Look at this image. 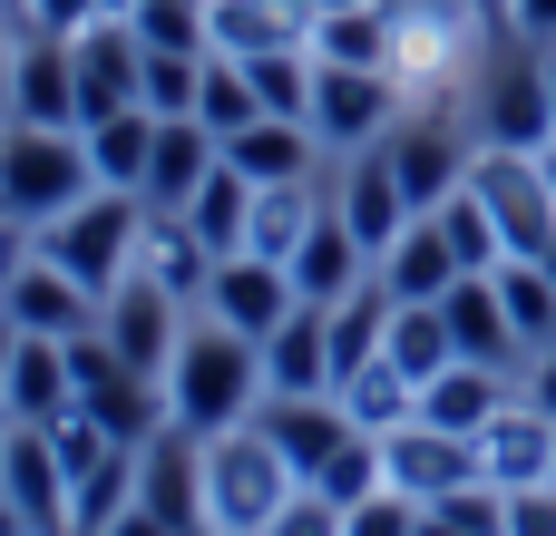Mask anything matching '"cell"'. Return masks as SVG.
<instances>
[{
  "label": "cell",
  "mask_w": 556,
  "mask_h": 536,
  "mask_svg": "<svg viewBox=\"0 0 556 536\" xmlns=\"http://www.w3.org/2000/svg\"><path fill=\"white\" fill-rule=\"evenodd\" d=\"M538 166H547V186H556V137H547V146H538Z\"/></svg>",
  "instance_id": "cell-52"
},
{
  "label": "cell",
  "mask_w": 556,
  "mask_h": 536,
  "mask_svg": "<svg viewBox=\"0 0 556 536\" xmlns=\"http://www.w3.org/2000/svg\"><path fill=\"white\" fill-rule=\"evenodd\" d=\"M293 303H303V293H293V273H283V264H264V254H225V264H215V283H205V322H225V332H244V342H274Z\"/></svg>",
  "instance_id": "cell-13"
},
{
  "label": "cell",
  "mask_w": 556,
  "mask_h": 536,
  "mask_svg": "<svg viewBox=\"0 0 556 536\" xmlns=\"http://www.w3.org/2000/svg\"><path fill=\"white\" fill-rule=\"evenodd\" d=\"M440 312H450L459 361H489V371H518V361H528V342H518V322H508V303H498V273H459V283L440 293Z\"/></svg>",
  "instance_id": "cell-21"
},
{
  "label": "cell",
  "mask_w": 556,
  "mask_h": 536,
  "mask_svg": "<svg viewBox=\"0 0 556 536\" xmlns=\"http://www.w3.org/2000/svg\"><path fill=\"white\" fill-rule=\"evenodd\" d=\"M0 10H10V20H20V10H29V0H0Z\"/></svg>",
  "instance_id": "cell-55"
},
{
  "label": "cell",
  "mask_w": 556,
  "mask_h": 536,
  "mask_svg": "<svg viewBox=\"0 0 556 536\" xmlns=\"http://www.w3.org/2000/svg\"><path fill=\"white\" fill-rule=\"evenodd\" d=\"M420 536H508V488H459V498H430L420 508Z\"/></svg>",
  "instance_id": "cell-42"
},
{
  "label": "cell",
  "mask_w": 556,
  "mask_h": 536,
  "mask_svg": "<svg viewBox=\"0 0 556 536\" xmlns=\"http://www.w3.org/2000/svg\"><path fill=\"white\" fill-rule=\"evenodd\" d=\"M254 430L283 449V469H293V478H313V469L352 439V410H342V391H264Z\"/></svg>",
  "instance_id": "cell-15"
},
{
  "label": "cell",
  "mask_w": 556,
  "mask_h": 536,
  "mask_svg": "<svg viewBox=\"0 0 556 536\" xmlns=\"http://www.w3.org/2000/svg\"><path fill=\"white\" fill-rule=\"evenodd\" d=\"M117 0H29L20 10V29H59V39H78V29H98Z\"/></svg>",
  "instance_id": "cell-44"
},
{
  "label": "cell",
  "mask_w": 556,
  "mask_h": 536,
  "mask_svg": "<svg viewBox=\"0 0 556 536\" xmlns=\"http://www.w3.org/2000/svg\"><path fill=\"white\" fill-rule=\"evenodd\" d=\"M547 59H556V49H547Z\"/></svg>",
  "instance_id": "cell-59"
},
{
  "label": "cell",
  "mask_w": 556,
  "mask_h": 536,
  "mask_svg": "<svg viewBox=\"0 0 556 536\" xmlns=\"http://www.w3.org/2000/svg\"><path fill=\"white\" fill-rule=\"evenodd\" d=\"M264 536H352V518H342L332 498H313V488H293V498H283V518H274Z\"/></svg>",
  "instance_id": "cell-43"
},
{
  "label": "cell",
  "mask_w": 556,
  "mask_h": 536,
  "mask_svg": "<svg viewBox=\"0 0 556 536\" xmlns=\"http://www.w3.org/2000/svg\"><path fill=\"white\" fill-rule=\"evenodd\" d=\"M440 234H450V254H459L469 273H498V264H508V234L489 225V205H479L469 186H459V195L440 205Z\"/></svg>",
  "instance_id": "cell-41"
},
{
  "label": "cell",
  "mask_w": 556,
  "mask_h": 536,
  "mask_svg": "<svg viewBox=\"0 0 556 536\" xmlns=\"http://www.w3.org/2000/svg\"><path fill=\"white\" fill-rule=\"evenodd\" d=\"M293 488H303V478L283 469V449H274L254 420L205 439V536H264L283 518Z\"/></svg>",
  "instance_id": "cell-4"
},
{
  "label": "cell",
  "mask_w": 556,
  "mask_h": 536,
  "mask_svg": "<svg viewBox=\"0 0 556 536\" xmlns=\"http://www.w3.org/2000/svg\"><path fill=\"white\" fill-rule=\"evenodd\" d=\"M98 332H108V352L127 361V371H147V381H166V361H176V342H186V303L137 264L108 303H98Z\"/></svg>",
  "instance_id": "cell-9"
},
{
  "label": "cell",
  "mask_w": 556,
  "mask_h": 536,
  "mask_svg": "<svg viewBox=\"0 0 556 536\" xmlns=\"http://www.w3.org/2000/svg\"><path fill=\"white\" fill-rule=\"evenodd\" d=\"M78 410V371H68V342L49 332H20V361H10V391H0V420H68Z\"/></svg>",
  "instance_id": "cell-25"
},
{
  "label": "cell",
  "mask_w": 556,
  "mask_h": 536,
  "mask_svg": "<svg viewBox=\"0 0 556 536\" xmlns=\"http://www.w3.org/2000/svg\"><path fill=\"white\" fill-rule=\"evenodd\" d=\"M381 459H391V488L420 498V508L479 488V439H459V430H440V420H401V430H381Z\"/></svg>",
  "instance_id": "cell-10"
},
{
  "label": "cell",
  "mask_w": 556,
  "mask_h": 536,
  "mask_svg": "<svg viewBox=\"0 0 556 536\" xmlns=\"http://www.w3.org/2000/svg\"><path fill=\"white\" fill-rule=\"evenodd\" d=\"M264 410V342L225 332V322H186L176 361H166V420L215 439V430H244Z\"/></svg>",
  "instance_id": "cell-1"
},
{
  "label": "cell",
  "mask_w": 556,
  "mask_h": 536,
  "mask_svg": "<svg viewBox=\"0 0 556 536\" xmlns=\"http://www.w3.org/2000/svg\"><path fill=\"white\" fill-rule=\"evenodd\" d=\"M498 10H508V29H518V39L556 49V0H498Z\"/></svg>",
  "instance_id": "cell-47"
},
{
  "label": "cell",
  "mask_w": 556,
  "mask_h": 536,
  "mask_svg": "<svg viewBox=\"0 0 556 536\" xmlns=\"http://www.w3.org/2000/svg\"><path fill=\"white\" fill-rule=\"evenodd\" d=\"M88 137V166H98V186H147V156H156V117L147 107H117V117H98V127H78Z\"/></svg>",
  "instance_id": "cell-32"
},
{
  "label": "cell",
  "mask_w": 556,
  "mask_h": 536,
  "mask_svg": "<svg viewBox=\"0 0 556 536\" xmlns=\"http://www.w3.org/2000/svg\"><path fill=\"white\" fill-rule=\"evenodd\" d=\"M410 381H440L450 361H459V342H450V312L440 303H391V342H381Z\"/></svg>",
  "instance_id": "cell-33"
},
{
  "label": "cell",
  "mask_w": 556,
  "mask_h": 536,
  "mask_svg": "<svg viewBox=\"0 0 556 536\" xmlns=\"http://www.w3.org/2000/svg\"><path fill=\"white\" fill-rule=\"evenodd\" d=\"M10 117L20 127H78V59L59 29H20V59H10Z\"/></svg>",
  "instance_id": "cell-17"
},
{
  "label": "cell",
  "mask_w": 556,
  "mask_h": 536,
  "mask_svg": "<svg viewBox=\"0 0 556 536\" xmlns=\"http://www.w3.org/2000/svg\"><path fill=\"white\" fill-rule=\"evenodd\" d=\"M459 273H469V264L450 254L440 215H410V234H401V244L381 254V293H391V303H440V293H450Z\"/></svg>",
  "instance_id": "cell-27"
},
{
  "label": "cell",
  "mask_w": 556,
  "mask_h": 536,
  "mask_svg": "<svg viewBox=\"0 0 556 536\" xmlns=\"http://www.w3.org/2000/svg\"><path fill=\"white\" fill-rule=\"evenodd\" d=\"M10 59H20V39H10V20H0V117H10Z\"/></svg>",
  "instance_id": "cell-50"
},
{
  "label": "cell",
  "mask_w": 556,
  "mask_h": 536,
  "mask_svg": "<svg viewBox=\"0 0 556 536\" xmlns=\"http://www.w3.org/2000/svg\"><path fill=\"white\" fill-rule=\"evenodd\" d=\"M195 88H205V59L147 49V68H137V107L147 117H195Z\"/></svg>",
  "instance_id": "cell-40"
},
{
  "label": "cell",
  "mask_w": 556,
  "mask_h": 536,
  "mask_svg": "<svg viewBox=\"0 0 556 536\" xmlns=\"http://www.w3.org/2000/svg\"><path fill=\"white\" fill-rule=\"evenodd\" d=\"M195 117L215 127V146H225L235 127H254V117H264V98H254L244 59H205V88H195Z\"/></svg>",
  "instance_id": "cell-39"
},
{
  "label": "cell",
  "mask_w": 556,
  "mask_h": 536,
  "mask_svg": "<svg viewBox=\"0 0 556 536\" xmlns=\"http://www.w3.org/2000/svg\"><path fill=\"white\" fill-rule=\"evenodd\" d=\"M137 498V449H117V459H98L78 488H68V536H108V518Z\"/></svg>",
  "instance_id": "cell-36"
},
{
  "label": "cell",
  "mask_w": 556,
  "mask_h": 536,
  "mask_svg": "<svg viewBox=\"0 0 556 536\" xmlns=\"http://www.w3.org/2000/svg\"><path fill=\"white\" fill-rule=\"evenodd\" d=\"M401 107H410V88L391 68H332V59H313V137H323V156L381 146L401 127Z\"/></svg>",
  "instance_id": "cell-6"
},
{
  "label": "cell",
  "mask_w": 556,
  "mask_h": 536,
  "mask_svg": "<svg viewBox=\"0 0 556 536\" xmlns=\"http://www.w3.org/2000/svg\"><path fill=\"white\" fill-rule=\"evenodd\" d=\"M137 508H156L176 536H205V439L195 430H156L137 449Z\"/></svg>",
  "instance_id": "cell-12"
},
{
  "label": "cell",
  "mask_w": 556,
  "mask_h": 536,
  "mask_svg": "<svg viewBox=\"0 0 556 536\" xmlns=\"http://www.w3.org/2000/svg\"><path fill=\"white\" fill-rule=\"evenodd\" d=\"M332 205H342V225L371 244V264L410 234V186H401V166H391V146H362V156H342V186H332Z\"/></svg>",
  "instance_id": "cell-14"
},
{
  "label": "cell",
  "mask_w": 556,
  "mask_h": 536,
  "mask_svg": "<svg viewBox=\"0 0 556 536\" xmlns=\"http://www.w3.org/2000/svg\"><path fill=\"white\" fill-rule=\"evenodd\" d=\"M264 391H332V322H323V303L283 312V332L264 342Z\"/></svg>",
  "instance_id": "cell-28"
},
{
  "label": "cell",
  "mask_w": 556,
  "mask_h": 536,
  "mask_svg": "<svg viewBox=\"0 0 556 536\" xmlns=\"http://www.w3.org/2000/svg\"><path fill=\"white\" fill-rule=\"evenodd\" d=\"M283 273H293V293H303V303H323V312H332V303H342V293H362L381 264H371V244L342 225V205H323V215H313V234L293 244V264H283Z\"/></svg>",
  "instance_id": "cell-19"
},
{
  "label": "cell",
  "mask_w": 556,
  "mask_h": 536,
  "mask_svg": "<svg viewBox=\"0 0 556 536\" xmlns=\"http://www.w3.org/2000/svg\"><path fill=\"white\" fill-rule=\"evenodd\" d=\"M313 10H371V0H313Z\"/></svg>",
  "instance_id": "cell-53"
},
{
  "label": "cell",
  "mask_w": 556,
  "mask_h": 536,
  "mask_svg": "<svg viewBox=\"0 0 556 536\" xmlns=\"http://www.w3.org/2000/svg\"><path fill=\"white\" fill-rule=\"evenodd\" d=\"M381 146H391V166H401V186H410V215H440V205L469 186V166H479V146L459 137L450 107H401V127H391Z\"/></svg>",
  "instance_id": "cell-8"
},
{
  "label": "cell",
  "mask_w": 556,
  "mask_h": 536,
  "mask_svg": "<svg viewBox=\"0 0 556 536\" xmlns=\"http://www.w3.org/2000/svg\"><path fill=\"white\" fill-rule=\"evenodd\" d=\"M508 400H518V371H489V361H450L440 381H420V420H440L459 439H479Z\"/></svg>",
  "instance_id": "cell-26"
},
{
  "label": "cell",
  "mask_w": 556,
  "mask_h": 536,
  "mask_svg": "<svg viewBox=\"0 0 556 536\" xmlns=\"http://www.w3.org/2000/svg\"><path fill=\"white\" fill-rule=\"evenodd\" d=\"M215 59H264V49H313V0H205Z\"/></svg>",
  "instance_id": "cell-22"
},
{
  "label": "cell",
  "mask_w": 556,
  "mask_h": 536,
  "mask_svg": "<svg viewBox=\"0 0 556 536\" xmlns=\"http://www.w3.org/2000/svg\"><path fill=\"white\" fill-rule=\"evenodd\" d=\"M68 59H78V127H98V117H117V107H137V68H147V49H137V29L108 10L98 29H78L68 39Z\"/></svg>",
  "instance_id": "cell-16"
},
{
  "label": "cell",
  "mask_w": 556,
  "mask_h": 536,
  "mask_svg": "<svg viewBox=\"0 0 556 536\" xmlns=\"http://www.w3.org/2000/svg\"><path fill=\"white\" fill-rule=\"evenodd\" d=\"M538 264H547V273H556V244H547V254H538Z\"/></svg>",
  "instance_id": "cell-56"
},
{
  "label": "cell",
  "mask_w": 556,
  "mask_h": 536,
  "mask_svg": "<svg viewBox=\"0 0 556 536\" xmlns=\"http://www.w3.org/2000/svg\"><path fill=\"white\" fill-rule=\"evenodd\" d=\"M0 449H10V420H0Z\"/></svg>",
  "instance_id": "cell-57"
},
{
  "label": "cell",
  "mask_w": 556,
  "mask_h": 536,
  "mask_svg": "<svg viewBox=\"0 0 556 536\" xmlns=\"http://www.w3.org/2000/svg\"><path fill=\"white\" fill-rule=\"evenodd\" d=\"M313 59H332V68H391V0H371V10H313Z\"/></svg>",
  "instance_id": "cell-31"
},
{
  "label": "cell",
  "mask_w": 556,
  "mask_h": 536,
  "mask_svg": "<svg viewBox=\"0 0 556 536\" xmlns=\"http://www.w3.org/2000/svg\"><path fill=\"white\" fill-rule=\"evenodd\" d=\"M518 400H528V410H547V420H556V342H538V352L518 361Z\"/></svg>",
  "instance_id": "cell-45"
},
{
  "label": "cell",
  "mask_w": 556,
  "mask_h": 536,
  "mask_svg": "<svg viewBox=\"0 0 556 536\" xmlns=\"http://www.w3.org/2000/svg\"><path fill=\"white\" fill-rule=\"evenodd\" d=\"M78 195H98V166H88V137L78 127H20L0 137V215L10 225H59Z\"/></svg>",
  "instance_id": "cell-3"
},
{
  "label": "cell",
  "mask_w": 556,
  "mask_h": 536,
  "mask_svg": "<svg viewBox=\"0 0 556 536\" xmlns=\"http://www.w3.org/2000/svg\"><path fill=\"white\" fill-rule=\"evenodd\" d=\"M479 478L508 488V498H518V488H547L556 478V420L528 410V400H508V410L479 430Z\"/></svg>",
  "instance_id": "cell-20"
},
{
  "label": "cell",
  "mask_w": 556,
  "mask_h": 536,
  "mask_svg": "<svg viewBox=\"0 0 556 536\" xmlns=\"http://www.w3.org/2000/svg\"><path fill=\"white\" fill-rule=\"evenodd\" d=\"M117 10H156V0H117Z\"/></svg>",
  "instance_id": "cell-54"
},
{
  "label": "cell",
  "mask_w": 556,
  "mask_h": 536,
  "mask_svg": "<svg viewBox=\"0 0 556 536\" xmlns=\"http://www.w3.org/2000/svg\"><path fill=\"white\" fill-rule=\"evenodd\" d=\"M508 536H556V478H547V488H518V498H508Z\"/></svg>",
  "instance_id": "cell-46"
},
{
  "label": "cell",
  "mask_w": 556,
  "mask_h": 536,
  "mask_svg": "<svg viewBox=\"0 0 556 536\" xmlns=\"http://www.w3.org/2000/svg\"><path fill=\"white\" fill-rule=\"evenodd\" d=\"M498 303H508V322H518L528 352L556 342V273L538 264V254H508V264H498Z\"/></svg>",
  "instance_id": "cell-35"
},
{
  "label": "cell",
  "mask_w": 556,
  "mask_h": 536,
  "mask_svg": "<svg viewBox=\"0 0 556 536\" xmlns=\"http://www.w3.org/2000/svg\"><path fill=\"white\" fill-rule=\"evenodd\" d=\"M215 156H225V146H215L205 117H156V156H147V186H137L147 215H176V205L215 176Z\"/></svg>",
  "instance_id": "cell-24"
},
{
  "label": "cell",
  "mask_w": 556,
  "mask_h": 536,
  "mask_svg": "<svg viewBox=\"0 0 556 536\" xmlns=\"http://www.w3.org/2000/svg\"><path fill=\"white\" fill-rule=\"evenodd\" d=\"M137 264L176 293V303H205V283H215V254L195 244V225L186 215H147V244H137Z\"/></svg>",
  "instance_id": "cell-30"
},
{
  "label": "cell",
  "mask_w": 556,
  "mask_h": 536,
  "mask_svg": "<svg viewBox=\"0 0 556 536\" xmlns=\"http://www.w3.org/2000/svg\"><path fill=\"white\" fill-rule=\"evenodd\" d=\"M469 195L489 205V225L508 234V254H547V244H556V186H547L538 156H518V146H479Z\"/></svg>",
  "instance_id": "cell-7"
},
{
  "label": "cell",
  "mask_w": 556,
  "mask_h": 536,
  "mask_svg": "<svg viewBox=\"0 0 556 536\" xmlns=\"http://www.w3.org/2000/svg\"><path fill=\"white\" fill-rule=\"evenodd\" d=\"M0 312L20 322V332H49V342H78V332H98V293L88 283H68L39 244L0 273Z\"/></svg>",
  "instance_id": "cell-11"
},
{
  "label": "cell",
  "mask_w": 556,
  "mask_h": 536,
  "mask_svg": "<svg viewBox=\"0 0 556 536\" xmlns=\"http://www.w3.org/2000/svg\"><path fill=\"white\" fill-rule=\"evenodd\" d=\"M303 488H313V498H332V508L352 518L362 498H381V488H391V459H381V439H371V430H352V439H342V449H332Z\"/></svg>",
  "instance_id": "cell-34"
},
{
  "label": "cell",
  "mask_w": 556,
  "mask_h": 536,
  "mask_svg": "<svg viewBox=\"0 0 556 536\" xmlns=\"http://www.w3.org/2000/svg\"><path fill=\"white\" fill-rule=\"evenodd\" d=\"M176 215H186V225H195V244L225 264V254H244V234H254V176H235V166L215 156V176H205Z\"/></svg>",
  "instance_id": "cell-29"
},
{
  "label": "cell",
  "mask_w": 556,
  "mask_h": 536,
  "mask_svg": "<svg viewBox=\"0 0 556 536\" xmlns=\"http://www.w3.org/2000/svg\"><path fill=\"white\" fill-rule=\"evenodd\" d=\"M547 137H556V59L538 39H518V49H498V59L479 68V146L538 156Z\"/></svg>",
  "instance_id": "cell-5"
},
{
  "label": "cell",
  "mask_w": 556,
  "mask_h": 536,
  "mask_svg": "<svg viewBox=\"0 0 556 536\" xmlns=\"http://www.w3.org/2000/svg\"><path fill=\"white\" fill-rule=\"evenodd\" d=\"M137 29V49H176V59H215L205 39V0H156V10H117Z\"/></svg>",
  "instance_id": "cell-38"
},
{
  "label": "cell",
  "mask_w": 556,
  "mask_h": 536,
  "mask_svg": "<svg viewBox=\"0 0 556 536\" xmlns=\"http://www.w3.org/2000/svg\"><path fill=\"white\" fill-rule=\"evenodd\" d=\"M29 244H39V254H49L68 283H88V293L108 303V293L137 273V244H147V195H127V186H98V195H78L59 225H39Z\"/></svg>",
  "instance_id": "cell-2"
},
{
  "label": "cell",
  "mask_w": 556,
  "mask_h": 536,
  "mask_svg": "<svg viewBox=\"0 0 556 536\" xmlns=\"http://www.w3.org/2000/svg\"><path fill=\"white\" fill-rule=\"evenodd\" d=\"M0 20H10V10H0Z\"/></svg>",
  "instance_id": "cell-58"
},
{
  "label": "cell",
  "mask_w": 556,
  "mask_h": 536,
  "mask_svg": "<svg viewBox=\"0 0 556 536\" xmlns=\"http://www.w3.org/2000/svg\"><path fill=\"white\" fill-rule=\"evenodd\" d=\"M0 498L29 518V536H68V469H59L49 430L10 420V449H0Z\"/></svg>",
  "instance_id": "cell-18"
},
{
  "label": "cell",
  "mask_w": 556,
  "mask_h": 536,
  "mask_svg": "<svg viewBox=\"0 0 556 536\" xmlns=\"http://www.w3.org/2000/svg\"><path fill=\"white\" fill-rule=\"evenodd\" d=\"M108 536H176V527H166V518H156V508H137V498H127V508H117V518H108Z\"/></svg>",
  "instance_id": "cell-48"
},
{
  "label": "cell",
  "mask_w": 556,
  "mask_h": 536,
  "mask_svg": "<svg viewBox=\"0 0 556 536\" xmlns=\"http://www.w3.org/2000/svg\"><path fill=\"white\" fill-rule=\"evenodd\" d=\"M244 78H254L264 117H303L313 127V49H264V59H244Z\"/></svg>",
  "instance_id": "cell-37"
},
{
  "label": "cell",
  "mask_w": 556,
  "mask_h": 536,
  "mask_svg": "<svg viewBox=\"0 0 556 536\" xmlns=\"http://www.w3.org/2000/svg\"><path fill=\"white\" fill-rule=\"evenodd\" d=\"M225 166H235V176H254V186H313L323 137H313L303 117H254V127H235V137H225Z\"/></svg>",
  "instance_id": "cell-23"
},
{
  "label": "cell",
  "mask_w": 556,
  "mask_h": 536,
  "mask_svg": "<svg viewBox=\"0 0 556 536\" xmlns=\"http://www.w3.org/2000/svg\"><path fill=\"white\" fill-rule=\"evenodd\" d=\"M0 536H29V518H20V508H10V498H0Z\"/></svg>",
  "instance_id": "cell-51"
},
{
  "label": "cell",
  "mask_w": 556,
  "mask_h": 536,
  "mask_svg": "<svg viewBox=\"0 0 556 536\" xmlns=\"http://www.w3.org/2000/svg\"><path fill=\"white\" fill-rule=\"evenodd\" d=\"M10 361H20V322L0 312V391H10Z\"/></svg>",
  "instance_id": "cell-49"
}]
</instances>
